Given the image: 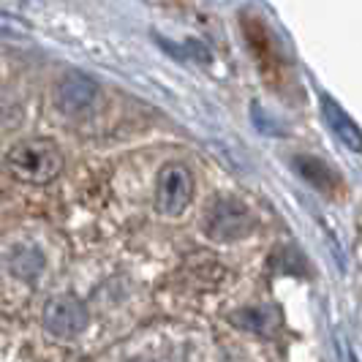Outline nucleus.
<instances>
[{"mask_svg": "<svg viewBox=\"0 0 362 362\" xmlns=\"http://www.w3.org/2000/svg\"><path fill=\"white\" fill-rule=\"evenodd\" d=\"M6 166L19 182L47 185L63 172V153L52 139H25L8 150Z\"/></svg>", "mask_w": 362, "mask_h": 362, "instance_id": "nucleus-1", "label": "nucleus"}, {"mask_svg": "<svg viewBox=\"0 0 362 362\" xmlns=\"http://www.w3.org/2000/svg\"><path fill=\"white\" fill-rule=\"evenodd\" d=\"M240 28H243L245 44H248V49L254 54L262 76L267 79V85L270 88H284L286 85V63L281 57V49L275 44V36L270 33V28L256 14H243Z\"/></svg>", "mask_w": 362, "mask_h": 362, "instance_id": "nucleus-2", "label": "nucleus"}, {"mask_svg": "<svg viewBox=\"0 0 362 362\" xmlns=\"http://www.w3.org/2000/svg\"><path fill=\"white\" fill-rule=\"evenodd\" d=\"M194 199V175L185 163H166L156 182V210L166 218L185 213Z\"/></svg>", "mask_w": 362, "mask_h": 362, "instance_id": "nucleus-3", "label": "nucleus"}, {"mask_svg": "<svg viewBox=\"0 0 362 362\" xmlns=\"http://www.w3.org/2000/svg\"><path fill=\"white\" fill-rule=\"evenodd\" d=\"M251 229V216L248 210L235 199H218L204 221V232L218 240V243H226V240H240V237L248 235Z\"/></svg>", "mask_w": 362, "mask_h": 362, "instance_id": "nucleus-4", "label": "nucleus"}, {"mask_svg": "<svg viewBox=\"0 0 362 362\" xmlns=\"http://www.w3.org/2000/svg\"><path fill=\"white\" fill-rule=\"evenodd\" d=\"M88 308L76 297H54L44 308V327L57 338H76L88 327Z\"/></svg>", "mask_w": 362, "mask_h": 362, "instance_id": "nucleus-5", "label": "nucleus"}, {"mask_svg": "<svg viewBox=\"0 0 362 362\" xmlns=\"http://www.w3.org/2000/svg\"><path fill=\"white\" fill-rule=\"evenodd\" d=\"M93 101H95V82L82 74L66 76L54 90V104L66 115H79V112L90 109Z\"/></svg>", "mask_w": 362, "mask_h": 362, "instance_id": "nucleus-6", "label": "nucleus"}, {"mask_svg": "<svg viewBox=\"0 0 362 362\" xmlns=\"http://www.w3.org/2000/svg\"><path fill=\"white\" fill-rule=\"evenodd\" d=\"M322 112H325V120L329 123V128H332V134L344 142L351 153H362V134L360 128L354 126V120L346 115L344 109L338 107L332 98H322Z\"/></svg>", "mask_w": 362, "mask_h": 362, "instance_id": "nucleus-7", "label": "nucleus"}, {"mask_svg": "<svg viewBox=\"0 0 362 362\" xmlns=\"http://www.w3.org/2000/svg\"><path fill=\"white\" fill-rule=\"evenodd\" d=\"M294 163H297V172H300L316 191H322L327 197H338V194H341V180L335 177V172H332L325 161H319V158H313V156H297Z\"/></svg>", "mask_w": 362, "mask_h": 362, "instance_id": "nucleus-8", "label": "nucleus"}, {"mask_svg": "<svg viewBox=\"0 0 362 362\" xmlns=\"http://www.w3.org/2000/svg\"><path fill=\"white\" fill-rule=\"evenodd\" d=\"M11 272L17 275V278H22V281H30V278H36L38 272H41V267H44V259H41V254H38L36 248H28V245H22L19 251H14V256H11Z\"/></svg>", "mask_w": 362, "mask_h": 362, "instance_id": "nucleus-9", "label": "nucleus"}]
</instances>
